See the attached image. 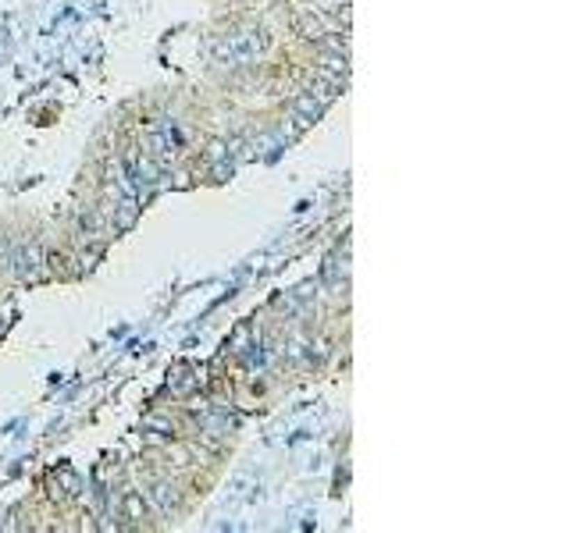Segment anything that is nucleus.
I'll use <instances>...</instances> for the list:
<instances>
[{
  "label": "nucleus",
  "mask_w": 570,
  "mask_h": 533,
  "mask_svg": "<svg viewBox=\"0 0 570 533\" xmlns=\"http://www.w3.org/2000/svg\"><path fill=\"white\" fill-rule=\"evenodd\" d=\"M125 512H129V519H139V516H143V501H139V494H129V498H125Z\"/></svg>",
  "instance_id": "f257e3e1"
},
{
  "label": "nucleus",
  "mask_w": 570,
  "mask_h": 533,
  "mask_svg": "<svg viewBox=\"0 0 570 533\" xmlns=\"http://www.w3.org/2000/svg\"><path fill=\"white\" fill-rule=\"evenodd\" d=\"M296 107H299V110H303V114H317V104H314V100H307V97H303V100H299Z\"/></svg>",
  "instance_id": "f03ea898"
}]
</instances>
